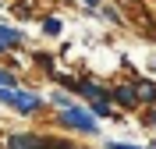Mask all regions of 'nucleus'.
Returning <instances> with one entry per match:
<instances>
[{"instance_id":"f257e3e1","label":"nucleus","mask_w":156,"mask_h":149,"mask_svg":"<svg viewBox=\"0 0 156 149\" xmlns=\"http://www.w3.org/2000/svg\"><path fill=\"white\" fill-rule=\"evenodd\" d=\"M0 99H4L7 107L21 110V114H32V110L39 107V96H29V92H21V89H14V85H4V89H0Z\"/></svg>"},{"instance_id":"f03ea898","label":"nucleus","mask_w":156,"mask_h":149,"mask_svg":"<svg viewBox=\"0 0 156 149\" xmlns=\"http://www.w3.org/2000/svg\"><path fill=\"white\" fill-rule=\"evenodd\" d=\"M60 121H64V124H71V128H78V131H96V121L89 117L85 110H78V107H64Z\"/></svg>"},{"instance_id":"7ed1b4c3","label":"nucleus","mask_w":156,"mask_h":149,"mask_svg":"<svg viewBox=\"0 0 156 149\" xmlns=\"http://www.w3.org/2000/svg\"><path fill=\"white\" fill-rule=\"evenodd\" d=\"M114 99L121 103V107H135V103H138V92L128 89V85H121V89H114Z\"/></svg>"},{"instance_id":"20e7f679","label":"nucleus","mask_w":156,"mask_h":149,"mask_svg":"<svg viewBox=\"0 0 156 149\" xmlns=\"http://www.w3.org/2000/svg\"><path fill=\"white\" fill-rule=\"evenodd\" d=\"M18 43H21V32L4 29V25H0V50H4V46H18Z\"/></svg>"},{"instance_id":"39448f33","label":"nucleus","mask_w":156,"mask_h":149,"mask_svg":"<svg viewBox=\"0 0 156 149\" xmlns=\"http://www.w3.org/2000/svg\"><path fill=\"white\" fill-rule=\"evenodd\" d=\"M138 99H156V85L153 82H142L138 85Z\"/></svg>"},{"instance_id":"423d86ee","label":"nucleus","mask_w":156,"mask_h":149,"mask_svg":"<svg viewBox=\"0 0 156 149\" xmlns=\"http://www.w3.org/2000/svg\"><path fill=\"white\" fill-rule=\"evenodd\" d=\"M92 110H96L99 117H110V103H107L103 96H96V103H92Z\"/></svg>"},{"instance_id":"0eeeda50","label":"nucleus","mask_w":156,"mask_h":149,"mask_svg":"<svg viewBox=\"0 0 156 149\" xmlns=\"http://www.w3.org/2000/svg\"><path fill=\"white\" fill-rule=\"evenodd\" d=\"M43 29H46V36H57V32H60V21H57V18H50Z\"/></svg>"},{"instance_id":"6e6552de","label":"nucleus","mask_w":156,"mask_h":149,"mask_svg":"<svg viewBox=\"0 0 156 149\" xmlns=\"http://www.w3.org/2000/svg\"><path fill=\"white\" fill-rule=\"evenodd\" d=\"M4 85H14V78H11L7 71H0V89H4Z\"/></svg>"},{"instance_id":"1a4fd4ad","label":"nucleus","mask_w":156,"mask_h":149,"mask_svg":"<svg viewBox=\"0 0 156 149\" xmlns=\"http://www.w3.org/2000/svg\"><path fill=\"white\" fill-rule=\"evenodd\" d=\"M114 149H128V146H117V142H114Z\"/></svg>"},{"instance_id":"9d476101","label":"nucleus","mask_w":156,"mask_h":149,"mask_svg":"<svg viewBox=\"0 0 156 149\" xmlns=\"http://www.w3.org/2000/svg\"><path fill=\"white\" fill-rule=\"evenodd\" d=\"M153 124H156V114H153Z\"/></svg>"},{"instance_id":"9b49d317","label":"nucleus","mask_w":156,"mask_h":149,"mask_svg":"<svg viewBox=\"0 0 156 149\" xmlns=\"http://www.w3.org/2000/svg\"><path fill=\"white\" fill-rule=\"evenodd\" d=\"M11 149H18V146H11Z\"/></svg>"}]
</instances>
